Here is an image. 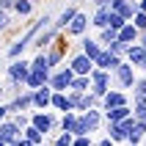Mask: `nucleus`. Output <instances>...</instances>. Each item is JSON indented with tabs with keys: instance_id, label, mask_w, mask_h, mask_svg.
Wrapping results in <instances>:
<instances>
[{
	"instance_id": "nucleus-1",
	"label": "nucleus",
	"mask_w": 146,
	"mask_h": 146,
	"mask_svg": "<svg viewBox=\"0 0 146 146\" xmlns=\"http://www.w3.org/2000/svg\"><path fill=\"white\" fill-rule=\"evenodd\" d=\"M28 69H31V61L28 58H14V61H8V69H6V77H8V86L11 88H19L22 86V80H25V74H28Z\"/></svg>"
},
{
	"instance_id": "nucleus-2",
	"label": "nucleus",
	"mask_w": 146,
	"mask_h": 146,
	"mask_svg": "<svg viewBox=\"0 0 146 146\" xmlns=\"http://www.w3.org/2000/svg\"><path fill=\"white\" fill-rule=\"evenodd\" d=\"M88 77H91V91H94V94L102 99V97H105V91L110 88V83H113V72H108V69H99V66H94Z\"/></svg>"
},
{
	"instance_id": "nucleus-3",
	"label": "nucleus",
	"mask_w": 146,
	"mask_h": 146,
	"mask_svg": "<svg viewBox=\"0 0 146 146\" xmlns=\"http://www.w3.org/2000/svg\"><path fill=\"white\" fill-rule=\"evenodd\" d=\"M72 77H74V72L69 69V66H55L47 83H50V88H52V91H69Z\"/></svg>"
},
{
	"instance_id": "nucleus-4",
	"label": "nucleus",
	"mask_w": 146,
	"mask_h": 146,
	"mask_svg": "<svg viewBox=\"0 0 146 146\" xmlns=\"http://www.w3.org/2000/svg\"><path fill=\"white\" fill-rule=\"evenodd\" d=\"M113 80H116V88H132V83H135V66L130 61H121L113 69Z\"/></svg>"
},
{
	"instance_id": "nucleus-5",
	"label": "nucleus",
	"mask_w": 146,
	"mask_h": 146,
	"mask_svg": "<svg viewBox=\"0 0 146 146\" xmlns=\"http://www.w3.org/2000/svg\"><path fill=\"white\" fill-rule=\"evenodd\" d=\"M31 124L36 127V130H41L44 135H50V132L58 127V119L50 116V108H47V110H33L31 113Z\"/></svg>"
},
{
	"instance_id": "nucleus-6",
	"label": "nucleus",
	"mask_w": 146,
	"mask_h": 146,
	"mask_svg": "<svg viewBox=\"0 0 146 146\" xmlns=\"http://www.w3.org/2000/svg\"><path fill=\"white\" fill-rule=\"evenodd\" d=\"M88 14H86V11H77V14L72 17V19H69V25H66L64 31L69 33V36H72V39H80V36H86V31H88Z\"/></svg>"
},
{
	"instance_id": "nucleus-7",
	"label": "nucleus",
	"mask_w": 146,
	"mask_h": 146,
	"mask_svg": "<svg viewBox=\"0 0 146 146\" xmlns=\"http://www.w3.org/2000/svg\"><path fill=\"white\" fill-rule=\"evenodd\" d=\"M69 69H72L74 74H91V69H94V61H91L88 55H86V52H72V55H69Z\"/></svg>"
},
{
	"instance_id": "nucleus-8",
	"label": "nucleus",
	"mask_w": 146,
	"mask_h": 146,
	"mask_svg": "<svg viewBox=\"0 0 146 146\" xmlns=\"http://www.w3.org/2000/svg\"><path fill=\"white\" fill-rule=\"evenodd\" d=\"M6 108H8V116L17 113V110H31V108H33V91L31 88L19 91L14 99H8V102H6Z\"/></svg>"
},
{
	"instance_id": "nucleus-9",
	"label": "nucleus",
	"mask_w": 146,
	"mask_h": 146,
	"mask_svg": "<svg viewBox=\"0 0 146 146\" xmlns=\"http://www.w3.org/2000/svg\"><path fill=\"white\" fill-rule=\"evenodd\" d=\"M44 138H47V135H44L41 130H36L33 124H28V127L22 130V135L17 138L14 146H39V143H44Z\"/></svg>"
},
{
	"instance_id": "nucleus-10",
	"label": "nucleus",
	"mask_w": 146,
	"mask_h": 146,
	"mask_svg": "<svg viewBox=\"0 0 146 146\" xmlns=\"http://www.w3.org/2000/svg\"><path fill=\"white\" fill-rule=\"evenodd\" d=\"M19 135H22V130H19V127L11 121V119L0 121V143H3V146H14Z\"/></svg>"
},
{
	"instance_id": "nucleus-11",
	"label": "nucleus",
	"mask_w": 146,
	"mask_h": 146,
	"mask_svg": "<svg viewBox=\"0 0 146 146\" xmlns=\"http://www.w3.org/2000/svg\"><path fill=\"white\" fill-rule=\"evenodd\" d=\"M99 102H102V110H108V108H119V105H130V99H127L124 88H108L105 97L99 99Z\"/></svg>"
},
{
	"instance_id": "nucleus-12",
	"label": "nucleus",
	"mask_w": 146,
	"mask_h": 146,
	"mask_svg": "<svg viewBox=\"0 0 146 146\" xmlns=\"http://www.w3.org/2000/svg\"><path fill=\"white\" fill-rule=\"evenodd\" d=\"M50 108L58 110V113H64V110H74L72 94H69V91H52V97H50Z\"/></svg>"
},
{
	"instance_id": "nucleus-13",
	"label": "nucleus",
	"mask_w": 146,
	"mask_h": 146,
	"mask_svg": "<svg viewBox=\"0 0 146 146\" xmlns=\"http://www.w3.org/2000/svg\"><path fill=\"white\" fill-rule=\"evenodd\" d=\"M50 97H52L50 83H44V86H39V88H33V110H47V108H50Z\"/></svg>"
},
{
	"instance_id": "nucleus-14",
	"label": "nucleus",
	"mask_w": 146,
	"mask_h": 146,
	"mask_svg": "<svg viewBox=\"0 0 146 146\" xmlns=\"http://www.w3.org/2000/svg\"><path fill=\"white\" fill-rule=\"evenodd\" d=\"M119 64H121V55L110 52L108 47H102V52H99V55H97V61H94V66H99V69H108V72H113Z\"/></svg>"
},
{
	"instance_id": "nucleus-15",
	"label": "nucleus",
	"mask_w": 146,
	"mask_h": 146,
	"mask_svg": "<svg viewBox=\"0 0 146 146\" xmlns=\"http://www.w3.org/2000/svg\"><path fill=\"white\" fill-rule=\"evenodd\" d=\"M58 36H61V31H58L55 25H47V28H44V31H41L39 36L33 39V47H36V50H44V47H50V44H52Z\"/></svg>"
},
{
	"instance_id": "nucleus-16",
	"label": "nucleus",
	"mask_w": 146,
	"mask_h": 146,
	"mask_svg": "<svg viewBox=\"0 0 146 146\" xmlns=\"http://www.w3.org/2000/svg\"><path fill=\"white\" fill-rule=\"evenodd\" d=\"M124 58H127V61H130V64L138 69L141 61L146 58V47H141L138 41H132V44H127V52H124Z\"/></svg>"
},
{
	"instance_id": "nucleus-17",
	"label": "nucleus",
	"mask_w": 146,
	"mask_h": 146,
	"mask_svg": "<svg viewBox=\"0 0 146 146\" xmlns=\"http://www.w3.org/2000/svg\"><path fill=\"white\" fill-rule=\"evenodd\" d=\"M80 50L91 58V61H97V55L102 52V44H99L97 39H91V36H80Z\"/></svg>"
},
{
	"instance_id": "nucleus-18",
	"label": "nucleus",
	"mask_w": 146,
	"mask_h": 146,
	"mask_svg": "<svg viewBox=\"0 0 146 146\" xmlns=\"http://www.w3.org/2000/svg\"><path fill=\"white\" fill-rule=\"evenodd\" d=\"M138 33H141V31L132 25V19H127V22H124L121 28L116 31V36H119L121 41H127V44H132V41H138Z\"/></svg>"
},
{
	"instance_id": "nucleus-19",
	"label": "nucleus",
	"mask_w": 146,
	"mask_h": 146,
	"mask_svg": "<svg viewBox=\"0 0 146 146\" xmlns=\"http://www.w3.org/2000/svg\"><path fill=\"white\" fill-rule=\"evenodd\" d=\"M108 124V135L113 143H127V130L121 127V121H105Z\"/></svg>"
},
{
	"instance_id": "nucleus-20",
	"label": "nucleus",
	"mask_w": 146,
	"mask_h": 146,
	"mask_svg": "<svg viewBox=\"0 0 146 146\" xmlns=\"http://www.w3.org/2000/svg\"><path fill=\"white\" fill-rule=\"evenodd\" d=\"M108 14H110V8H108V6H97V8H94V14L88 17V22L94 25L97 31H99V28H108Z\"/></svg>"
},
{
	"instance_id": "nucleus-21",
	"label": "nucleus",
	"mask_w": 146,
	"mask_h": 146,
	"mask_svg": "<svg viewBox=\"0 0 146 146\" xmlns=\"http://www.w3.org/2000/svg\"><path fill=\"white\" fill-rule=\"evenodd\" d=\"M102 113H105V121H121V119H127L132 113V108L130 105H119V108H108Z\"/></svg>"
},
{
	"instance_id": "nucleus-22",
	"label": "nucleus",
	"mask_w": 146,
	"mask_h": 146,
	"mask_svg": "<svg viewBox=\"0 0 146 146\" xmlns=\"http://www.w3.org/2000/svg\"><path fill=\"white\" fill-rule=\"evenodd\" d=\"M110 8H113V11H119L124 19H132V17H135V11H138V0H124V3H116V6H110Z\"/></svg>"
},
{
	"instance_id": "nucleus-23",
	"label": "nucleus",
	"mask_w": 146,
	"mask_h": 146,
	"mask_svg": "<svg viewBox=\"0 0 146 146\" xmlns=\"http://www.w3.org/2000/svg\"><path fill=\"white\" fill-rule=\"evenodd\" d=\"M77 11H80V8H77V6H66L64 11H61V14H58V19H55V22H52V25H55L58 31H64L66 25H69V19H72V17L77 14Z\"/></svg>"
},
{
	"instance_id": "nucleus-24",
	"label": "nucleus",
	"mask_w": 146,
	"mask_h": 146,
	"mask_svg": "<svg viewBox=\"0 0 146 146\" xmlns=\"http://www.w3.org/2000/svg\"><path fill=\"white\" fill-rule=\"evenodd\" d=\"M74 121H77V110H64L61 119H58V130H74Z\"/></svg>"
},
{
	"instance_id": "nucleus-25",
	"label": "nucleus",
	"mask_w": 146,
	"mask_h": 146,
	"mask_svg": "<svg viewBox=\"0 0 146 146\" xmlns=\"http://www.w3.org/2000/svg\"><path fill=\"white\" fill-rule=\"evenodd\" d=\"M44 55H47L50 69H55V66H61V61H64V50L61 47H44Z\"/></svg>"
},
{
	"instance_id": "nucleus-26",
	"label": "nucleus",
	"mask_w": 146,
	"mask_h": 146,
	"mask_svg": "<svg viewBox=\"0 0 146 146\" xmlns=\"http://www.w3.org/2000/svg\"><path fill=\"white\" fill-rule=\"evenodd\" d=\"M69 91H91V77L88 74H74Z\"/></svg>"
},
{
	"instance_id": "nucleus-27",
	"label": "nucleus",
	"mask_w": 146,
	"mask_h": 146,
	"mask_svg": "<svg viewBox=\"0 0 146 146\" xmlns=\"http://www.w3.org/2000/svg\"><path fill=\"white\" fill-rule=\"evenodd\" d=\"M11 11H17L19 17H31L33 14V0H14Z\"/></svg>"
},
{
	"instance_id": "nucleus-28",
	"label": "nucleus",
	"mask_w": 146,
	"mask_h": 146,
	"mask_svg": "<svg viewBox=\"0 0 146 146\" xmlns=\"http://www.w3.org/2000/svg\"><path fill=\"white\" fill-rule=\"evenodd\" d=\"M31 69H39V72H52V69H50V64H47L44 50H41L39 55H33V58H31Z\"/></svg>"
},
{
	"instance_id": "nucleus-29",
	"label": "nucleus",
	"mask_w": 146,
	"mask_h": 146,
	"mask_svg": "<svg viewBox=\"0 0 146 146\" xmlns=\"http://www.w3.org/2000/svg\"><path fill=\"white\" fill-rule=\"evenodd\" d=\"M132 91H135V97H132L135 102H143V99H146V74L141 77V80L135 77V83H132Z\"/></svg>"
},
{
	"instance_id": "nucleus-30",
	"label": "nucleus",
	"mask_w": 146,
	"mask_h": 146,
	"mask_svg": "<svg viewBox=\"0 0 146 146\" xmlns=\"http://www.w3.org/2000/svg\"><path fill=\"white\" fill-rule=\"evenodd\" d=\"M8 119H11V121L19 127V130H25V127L31 124V113H28V110H17V113H11Z\"/></svg>"
},
{
	"instance_id": "nucleus-31",
	"label": "nucleus",
	"mask_w": 146,
	"mask_h": 146,
	"mask_svg": "<svg viewBox=\"0 0 146 146\" xmlns=\"http://www.w3.org/2000/svg\"><path fill=\"white\" fill-rule=\"evenodd\" d=\"M113 39H116V31L110 28V25H108V28H99V33H97V41L102 44V47H108V44H110Z\"/></svg>"
},
{
	"instance_id": "nucleus-32",
	"label": "nucleus",
	"mask_w": 146,
	"mask_h": 146,
	"mask_svg": "<svg viewBox=\"0 0 146 146\" xmlns=\"http://www.w3.org/2000/svg\"><path fill=\"white\" fill-rule=\"evenodd\" d=\"M72 141H74V135L69 130H61V135H55L52 141H47V143H55V146H72Z\"/></svg>"
},
{
	"instance_id": "nucleus-33",
	"label": "nucleus",
	"mask_w": 146,
	"mask_h": 146,
	"mask_svg": "<svg viewBox=\"0 0 146 146\" xmlns=\"http://www.w3.org/2000/svg\"><path fill=\"white\" fill-rule=\"evenodd\" d=\"M124 22H127V19H124V17L119 14V11H113V8H110V14H108V25H110L113 31H119V28H121Z\"/></svg>"
},
{
	"instance_id": "nucleus-34",
	"label": "nucleus",
	"mask_w": 146,
	"mask_h": 146,
	"mask_svg": "<svg viewBox=\"0 0 146 146\" xmlns=\"http://www.w3.org/2000/svg\"><path fill=\"white\" fill-rule=\"evenodd\" d=\"M108 50H110V52H116V55H121V58H124V52H127V41H121L119 36H116V39L110 41V44H108Z\"/></svg>"
},
{
	"instance_id": "nucleus-35",
	"label": "nucleus",
	"mask_w": 146,
	"mask_h": 146,
	"mask_svg": "<svg viewBox=\"0 0 146 146\" xmlns=\"http://www.w3.org/2000/svg\"><path fill=\"white\" fill-rule=\"evenodd\" d=\"M132 25H135L138 31H146V11H135V17H132Z\"/></svg>"
},
{
	"instance_id": "nucleus-36",
	"label": "nucleus",
	"mask_w": 146,
	"mask_h": 146,
	"mask_svg": "<svg viewBox=\"0 0 146 146\" xmlns=\"http://www.w3.org/2000/svg\"><path fill=\"white\" fill-rule=\"evenodd\" d=\"M8 28H11V14L0 8V33H3V31H8Z\"/></svg>"
},
{
	"instance_id": "nucleus-37",
	"label": "nucleus",
	"mask_w": 146,
	"mask_h": 146,
	"mask_svg": "<svg viewBox=\"0 0 146 146\" xmlns=\"http://www.w3.org/2000/svg\"><path fill=\"white\" fill-rule=\"evenodd\" d=\"M8 119V108H6V102H0V121H6Z\"/></svg>"
},
{
	"instance_id": "nucleus-38",
	"label": "nucleus",
	"mask_w": 146,
	"mask_h": 146,
	"mask_svg": "<svg viewBox=\"0 0 146 146\" xmlns=\"http://www.w3.org/2000/svg\"><path fill=\"white\" fill-rule=\"evenodd\" d=\"M11 6H14V0H0V8L3 11H11Z\"/></svg>"
},
{
	"instance_id": "nucleus-39",
	"label": "nucleus",
	"mask_w": 146,
	"mask_h": 146,
	"mask_svg": "<svg viewBox=\"0 0 146 146\" xmlns=\"http://www.w3.org/2000/svg\"><path fill=\"white\" fill-rule=\"evenodd\" d=\"M94 143H99V146H113V141H110V135H105L102 141H94Z\"/></svg>"
},
{
	"instance_id": "nucleus-40",
	"label": "nucleus",
	"mask_w": 146,
	"mask_h": 146,
	"mask_svg": "<svg viewBox=\"0 0 146 146\" xmlns=\"http://www.w3.org/2000/svg\"><path fill=\"white\" fill-rule=\"evenodd\" d=\"M138 44H141V47H146V31L138 33Z\"/></svg>"
},
{
	"instance_id": "nucleus-41",
	"label": "nucleus",
	"mask_w": 146,
	"mask_h": 146,
	"mask_svg": "<svg viewBox=\"0 0 146 146\" xmlns=\"http://www.w3.org/2000/svg\"><path fill=\"white\" fill-rule=\"evenodd\" d=\"M94 3H97V6H108V8H110V3H113V0H94Z\"/></svg>"
},
{
	"instance_id": "nucleus-42",
	"label": "nucleus",
	"mask_w": 146,
	"mask_h": 146,
	"mask_svg": "<svg viewBox=\"0 0 146 146\" xmlns=\"http://www.w3.org/2000/svg\"><path fill=\"white\" fill-rule=\"evenodd\" d=\"M138 11H146V0H138Z\"/></svg>"
},
{
	"instance_id": "nucleus-43",
	"label": "nucleus",
	"mask_w": 146,
	"mask_h": 146,
	"mask_svg": "<svg viewBox=\"0 0 146 146\" xmlns=\"http://www.w3.org/2000/svg\"><path fill=\"white\" fill-rule=\"evenodd\" d=\"M138 69H141V72L146 74V58H143V61H141V66H138Z\"/></svg>"
},
{
	"instance_id": "nucleus-44",
	"label": "nucleus",
	"mask_w": 146,
	"mask_h": 146,
	"mask_svg": "<svg viewBox=\"0 0 146 146\" xmlns=\"http://www.w3.org/2000/svg\"><path fill=\"white\" fill-rule=\"evenodd\" d=\"M3 94H6V88H3V86H0V102H3Z\"/></svg>"
},
{
	"instance_id": "nucleus-45",
	"label": "nucleus",
	"mask_w": 146,
	"mask_h": 146,
	"mask_svg": "<svg viewBox=\"0 0 146 146\" xmlns=\"http://www.w3.org/2000/svg\"><path fill=\"white\" fill-rule=\"evenodd\" d=\"M143 121H146V99H143Z\"/></svg>"
},
{
	"instance_id": "nucleus-46",
	"label": "nucleus",
	"mask_w": 146,
	"mask_h": 146,
	"mask_svg": "<svg viewBox=\"0 0 146 146\" xmlns=\"http://www.w3.org/2000/svg\"><path fill=\"white\" fill-rule=\"evenodd\" d=\"M86 3H94V0H86Z\"/></svg>"
},
{
	"instance_id": "nucleus-47",
	"label": "nucleus",
	"mask_w": 146,
	"mask_h": 146,
	"mask_svg": "<svg viewBox=\"0 0 146 146\" xmlns=\"http://www.w3.org/2000/svg\"><path fill=\"white\" fill-rule=\"evenodd\" d=\"M33 3H36V0H33Z\"/></svg>"
}]
</instances>
